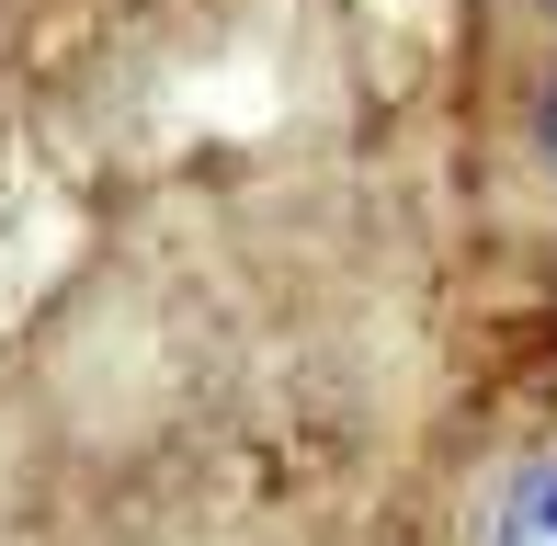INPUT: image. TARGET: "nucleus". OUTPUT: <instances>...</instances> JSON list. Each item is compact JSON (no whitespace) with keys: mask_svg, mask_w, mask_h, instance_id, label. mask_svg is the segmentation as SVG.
<instances>
[{"mask_svg":"<svg viewBox=\"0 0 557 546\" xmlns=\"http://www.w3.org/2000/svg\"><path fill=\"white\" fill-rule=\"evenodd\" d=\"M467 546H557V444L490 467V489H478V535H467Z\"/></svg>","mask_w":557,"mask_h":546,"instance_id":"nucleus-1","label":"nucleus"},{"mask_svg":"<svg viewBox=\"0 0 557 546\" xmlns=\"http://www.w3.org/2000/svg\"><path fill=\"white\" fill-rule=\"evenodd\" d=\"M523 160H535L546 183H557V69L535 80V103H523Z\"/></svg>","mask_w":557,"mask_h":546,"instance_id":"nucleus-2","label":"nucleus"},{"mask_svg":"<svg viewBox=\"0 0 557 546\" xmlns=\"http://www.w3.org/2000/svg\"><path fill=\"white\" fill-rule=\"evenodd\" d=\"M523 12H546V23H557V0H523Z\"/></svg>","mask_w":557,"mask_h":546,"instance_id":"nucleus-3","label":"nucleus"}]
</instances>
